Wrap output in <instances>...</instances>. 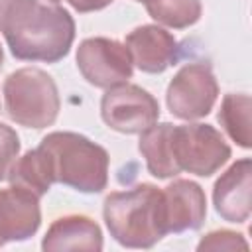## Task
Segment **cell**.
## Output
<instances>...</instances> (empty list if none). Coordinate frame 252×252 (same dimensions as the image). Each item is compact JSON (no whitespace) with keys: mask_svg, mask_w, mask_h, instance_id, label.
<instances>
[{"mask_svg":"<svg viewBox=\"0 0 252 252\" xmlns=\"http://www.w3.org/2000/svg\"><path fill=\"white\" fill-rule=\"evenodd\" d=\"M39 146L45 150L53 181L81 193H100L108 183V152L77 132H51Z\"/></svg>","mask_w":252,"mask_h":252,"instance_id":"3","label":"cell"},{"mask_svg":"<svg viewBox=\"0 0 252 252\" xmlns=\"http://www.w3.org/2000/svg\"><path fill=\"white\" fill-rule=\"evenodd\" d=\"M20 156V138L16 130L0 122V181L8 177L12 163Z\"/></svg>","mask_w":252,"mask_h":252,"instance_id":"19","label":"cell"},{"mask_svg":"<svg viewBox=\"0 0 252 252\" xmlns=\"http://www.w3.org/2000/svg\"><path fill=\"white\" fill-rule=\"evenodd\" d=\"M252 191V161L242 158L234 161L213 187V203L217 213L226 222H246L250 217Z\"/></svg>","mask_w":252,"mask_h":252,"instance_id":"12","label":"cell"},{"mask_svg":"<svg viewBox=\"0 0 252 252\" xmlns=\"http://www.w3.org/2000/svg\"><path fill=\"white\" fill-rule=\"evenodd\" d=\"M2 63H4V51H2V45H0V69H2Z\"/></svg>","mask_w":252,"mask_h":252,"instance_id":"22","label":"cell"},{"mask_svg":"<svg viewBox=\"0 0 252 252\" xmlns=\"http://www.w3.org/2000/svg\"><path fill=\"white\" fill-rule=\"evenodd\" d=\"M12 2H14V0H0V22H2V18L6 16L8 8L12 6Z\"/></svg>","mask_w":252,"mask_h":252,"instance_id":"21","label":"cell"},{"mask_svg":"<svg viewBox=\"0 0 252 252\" xmlns=\"http://www.w3.org/2000/svg\"><path fill=\"white\" fill-rule=\"evenodd\" d=\"M12 55L20 61H61L75 39V20L59 4L14 0L0 22Z\"/></svg>","mask_w":252,"mask_h":252,"instance_id":"1","label":"cell"},{"mask_svg":"<svg viewBox=\"0 0 252 252\" xmlns=\"http://www.w3.org/2000/svg\"><path fill=\"white\" fill-rule=\"evenodd\" d=\"M250 96L248 94H224L219 110V122L224 128V132L230 136L232 142H236L240 148L252 146V130H250Z\"/></svg>","mask_w":252,"mask_h":252,"instance_id":"16","label":"cell"},{"mask_svg":"<svg viewBox=\"0 0 252 252\" xmlns=\"http://www.w3.org/2000/svg\"><path fill=\"white\" fill-rule=\"evenodd\" d=\"M197 250H248V242L240 232L213 230L199 240Z\"/></svg>","mask_w":252,"mask_h":252,"instance_id":"18","label":"cell"},{"mask_svg":"<svg viewBox=\"0 0 252 252\" xmlns=\"http://www.w3.org/2000/svg\"><path fill=\"white\" fill-rule=\"evenodd\" d=\"M43 250H102L100 226L85 215H65L55 219L43 240Z\"/></svg>","mask_w":252,"mask_h":252,"instance_id":"13","label":"cell"},{"mask_svg":"<svg viewBox=\"0 0 252 252\" xmlns=\"http://www.w3.org/2000/svg\"><path fill=\"white\" fill-rule=\"evenodd\" d=\"M39 224L41 209L35 193L18 185L0 189V240L4 244L32 238Z\"/></svg>","mask_w":252,"mask_h":252,"instance_id":"11","label":"cell"},{"mask_svg":"<svg viewBox=\"0 0 252 252\" xmlns=\"http://www.w3.org/2000/svg\"><path fill=\"white\" fill-rule=\"evenodd\" d=\"M171 146L177 167L199 177H211L230 158V146L211 124H173Z\"/></svg>","mask_w":252,"mask_h":252,"instance_id":"5","label":"cell"},{"mask_svg":"<svg viewBox=\"0 0 252 252\" xmlns=\"http://www.w3.org/2000/svg\"><path fill=\"white\" fill-rule=\"evenodd\" d=\"M138 2H142V0H138Z\"/></svg>","mask_w":252,"mask_h":252,"instance_id":"25","label":"cell"},{"mask_svg":"<svg viewBox=\"0 0 252 252\" xmlns=\"http://www.w3.org/2000/svg\"><path fill=\"white\" fill-rule=\"evenodd\" d=\"M161 197L167 234L201 228L207 217V197L199 183L191 179H175L161 189Z\"/></svg>","mask_w":252,"mask_h":252,"instance_id":"9","label":"cell"},{"mask_svg":"<svg viewBox=\"0 0 252 252\" xmlns=\"http://www.w3.org/2000/svg\"><path fill=\"white\" fill-rule=\"evenodd\" d=\"M102 217L110 236L124 248H152L167 234L161 189L152 183L110 193Z\"/></svg>","mask_w":252,"mask_h":252,"instance_id":"2","label":"cell"},{"mask_svg":"<svg viewBox=\"0 0 252 252\" xmlns=\"http://www.w3.org/2000/svg\"><path fill=\"white\" fill-rule=\"evenodd\" d=\"M0 246H4V242H2V240H0Z\"/></svg>","mask_w":252,"mask_h":252,"instance_id":"24","label":"cell"},{"mask_svg":"<svg viewBox=\"0 0 252 252\" xmlns=\"http://www.w3.org/2000/svg\"><path fill=\"white\" fill-rule=\"evenodd\" d=\"M142 2L150 18L173 30H185L197 24L203 14L201 0H142Z\"/></svg>","mask_w":252,"mask_h":252,"instance_id":"17","label":"cell"},{"mask_svg":"<svg viewBox=\"0 0 252 252\" xmlns=\"http://www.w3.org/2000/svg\"><path fill=\"white\" fill-rule=\"evenodd\" d=\"M45 2H49V4H59V2H63V0H45Z\"/></svg>","mask_w":252,"mask_h":252,"instance_id":"23","label":"cell"},{"mask_svg":"<svg viewBox=\"0 0 252 252\" xmlns=\"http://www.w3.org/2000/svg\"><path fill=\"white\" fill-rule=\"evenodd\" d=\"M6 114L20 126L41 130L57 120L61 100L51 75L37 67L10 73L2 85Z\"/></svg>","mask_w":252,"mask_h":252,"instance_id":"4","label":"cell"},{"mask_svg":"<svg viewBox=\"0 0 252 252\" xmlns=\"http://www.w3.org/2000/svg\"><path fill=\"white\" fill-rule=\"evenodd\" d=\"M124 45L130 51L132 63L150 75L163 73L179 57V43L161 26L146 24L138 26L126 35Z\"/></svg>","mask_w":252,"mask_h":252,"instance_id":"10","label":"cell"},{"mask_svg":"<svg viewBox=\"0 0 252 252\" xmlns=\"http://www.w3.org/2000/svg\"><path fill=\"white\" fill-rule=\"evenodd\" d=\"M6 179L10 181V185L30 189L37 197H43L55 183L51 165H49V158L41 146H37L35 150H30L22 158H18L12 163Z\"/></svg>","mask_w":252,"mask_h":252,"instance_id":"15","label":"cell"},{"mask_svg":"<svg viewBox=\"0 0 252 252\" xmlns=\"http://www.w3.org/2000/svg\"><path fill=\"white\" fill-rule=\"evenodd\" d=\"M171 130H173L171 122H161V124L156 122L154 126H150L140 134L138 150L146 159L148 171L158 179H169L181 173L173 158Z\"/></svg>","mask_w":252,"mask_h":252,"instance_id":"14","label":"cell"},{"mask_svg":"<svg viewBox=\"0 0 252 252\" xmlns=\"http://www.w3.org/2000/svg\"><path fill=\"white\" fill-rule=\"evenodd\" d=\"M71 4L73 10H77L79 14H87V12H96L106 8L108 4H112L114 0H67Z\"/></svg>","mask_w":252,"mask_h":252,"instance_id":"20","label":"cell"},{"mask_svg":"<svg viewBox=\"0 0 252 252\" xmlns=\"http://www.w3.org/2000/svg\"><path fill=\"white\" fill-rule=\"evenodd\" d=\"M219 98V83L209 63H187L167 85L165 102L169 112L181 120L205 118Z\"/></svg>","mask_w":252,"mask_h":252,"instance_id":"6","label":"cell"},{"mask_svg":"<svg viewBox=\"0 0 252 252\" xmlns=\"http://www.w3.org/2000/svg\"><path fill=\"white\" fill-rule=\"evenodd\" d=\"M77 67L83 79L98 89L128 83L134 73L130 51L110 37H87L77 47Z\"/></svg>","mask_w":252,"mask_h":252,"instance_id":"8","label":"cell"},{"mask_svg":"<svg viewBox=\"0 0 252 252\" xmlns=\"http://www.w3.org/2000/svg\"><path fill=\"white\" fill-rule=\"evenodd\" d=\"M100 116L104 124L122 134H142L159 118V102L146 89L120 83L100 98Z\"/></svg>","mask_w":252,"mask_h":252,"instance_id":"7","label":"cell"}]
</instances>
